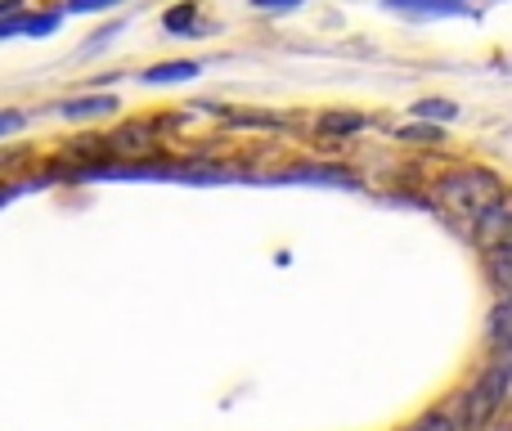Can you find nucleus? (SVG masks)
Here are the masks:
<instances>
[{"label": "nucleus", "mask_w": 512, "mask_h": 431, "mask_svg": "<svg viewBox=\"0 0 512 431\" xmlns=\"http://www.w3.org/2000/svg\"><path fill=\"white\" fill-rule=\"evenodd\" d=\"M194 5H189V0H185V5H176V9H167V14H162V27H167V32H180V36H189V32H194Z\"/></svg>", "instance_id": "obj_10"}, {"label": "nucleus", "mask_w": 512, "mask_h": 431, "mask_svg": "<svg viewBox=\"0 0 512 431\" xmlns=\"http://www.w3.org/2000/svg\"><path fill=\"white\" fill-rule=\"evenodd\" d=\"M387 9L409 18H459L472 14V0H387Z\"/></svg>", "instance_id": "obj_3"}, {"label": "nucleus", "mask_w": 512, "mask_h": 431, "mask_svg": "<svg viewBox=\"0 0 512 431\" xmlns=\"http://www.w3.org/2000/svg\"><path fill=\"white\" fill-rule=\"evenodd\" d=\"M108 108H117L113 95H86V99H68L59 113L68 117V122H86V117H99V113H108Z\"/></svg>", "instance_id": "obj_7"}, {"label": "nucleus", "mask_w": 512, "mask_h": 431, "mask_svg": "<svg viewBox=\"0 0 512 431\" xmlns=\"http://www.w3.org/2000/svg\"><path fill=\"white\" fill-rule=\"evenodd\" d=\"M54 27H59V14H9L0 23V36H50Z\"/></svg>", "instance_id": "obj_5"}, {"label": "nucleus", "mask_w": 512, "mask_h": 431, "mask_svg": "<svg viewBox=\"0 0 512 431\" xmlns=\"http://www.w3.org/2000/svg\"><path fill=\"white\" fill-rule=\"evenodd\" d=\"M414 431H454L450 423H445V418L441 414H432V418H423V423H418Z\"/></svg>", "instance_id": "obj_14"}, {"label": "nucleus", "mask_w": 512, "mask_h": 431, "mask_svg": "<svg viewBox=\"0 0 512 431\" xmlns=\"http://www.w3.org/2000/svg\"><path fill=\"white\" fill-rule=\"evenodd\" d=\"M108 5H117V0H68V14H95V9H108Z\"/></svg>", "instance_id": "obj_13"}, {"label": "nucleus", "mask_w": 512, "mask_h": 431, "mask_svg": "<svg viewBox=\"0 0 512 431\" xmlns=\"http://www.w3.org/2000/svg\"><path fill=\"white\" fill-rule=\"evenodd\" d=\"M414 113L418 117H427V122H454V117H459V108L450 104V99H423V104H414Z\"/></svg>", "instance_id": "obj_12"}, {"label": "nucleus", "mask_w": 512, "mask_h": 431, "mask_svg": "<svg viewBox=\"0 0 512 431\" xmlns=\"http://www.w3.org/2000/svg\"><path fill=\"white\" fill-rule=\"evenodd\" d=\"M490 342L512 346V297H504V306L490 315Z\"/></svg>", "instance_id": "obj_9"}, {"label": "nucleus", "mask_w": 512, "mask_h": 431, "mask_svg": "<svg viewBox=\"0 0 512 431\" xmlns=\"http://www.w3.org/2000/svg\"><path fill=\"white\" fill-rule=\"evenodd\" d=\"M490 270H495V283L504 297H512V243L490 247Z\"/></svg>", "instance_id": "obj_8"}, {"label": "nucleus", "mask_w": 512, "mask_h": 431, "mask_svg": "<svg viewBox=\"0 0 512 431\" xmlns=\"http://www.w3.org/2000/svg\"><path fill=\"white\" fill-rule=\"evenodd\" d=\"M252 5L256 9H270V14H274V9H297L301 0H252Z\"/></svg>", "instance_id": "obj_15"}, {"label": "nucleus", "mask_w": 512, "mask_h": 431, "mask_svg": "<svg viewBox=\"0 0 512 431\" xmlns=\"http://www.w3.org/2000/svg\"><path fill=\"white\" fill-rule=\"evenodd\" d=\"M477 243L481 247H504V243H512V216L499 203L490 207V212L477 216Z\"/></svg>", "instance_id": "obj_4"}, {"label": "nucleus", "mask_w": 512, "mask_h": 431, "mask_svg": "<svg viewBox=\"0 0 512 431\" xmlns=\"http://www.w3.org/2000/svg\"><path fill=\"white\" fill-rule=\"evenodd\" d=\"M504 391H508V360H499L495 369H490L486 378H481L477 387L468 391V427L486 423V418L495 414L499 405H504Z\"/></svg>", "instance_id": "obj_2"}, {"label": "nucleus", "mask_w": 512, "mask_h": 431, "mask_svg": "<svg viewBox=\"0 0 512 431\" xmlns=\"http://www.w3.org/2000/svg\"><path fill=\"white\" fill-rule=\"evenodd\" d=\"M18 122H23L18 113H5V122H0V135H14V131H18Z\"/></svg>", "instance_id": "obj_16"}, {"label": "nucleus", "mask_w": 512, "mask_h": 431, "mask_svg": "<svg viewBox=\"0 0 512 431\" xmlns=\"http://www.w3.org/2000/svg\"><path fill=\"white\" fill-rule=\"evenodd\" d=\"M508 391H512V355H508Z\"/></svg>", "instance_id": "obj_17"}, {"label": "nucleus", "mask_w": 512, "mask_h": 431, "mask_svg": "<svg viewBox=\"0 0 512 431\" xmlns=\"http://www.w3.org/2000/svg\"><path fill=\"white\" fill-rule=\"evenodd\" d=\"M319 131H324V135H346V131H364V117H360V113H328L324 122H319Z\"/></svg>", "instance_id": "obj_11"}, {"label": "nucleus", "mask_w": 512, "mask_h": 431, "mask_svg": "<svg viewBox=\"0 0 512 431\" xmlns=\"http://www.w3.org/2000/svg\"><path fill=\"white\" fill-rule=\"evenodd\" d=\"M441 203L454 207L459 216L477 220L481 212L499 203V185L486 176V171H459V176H445L441 180Z\"/></svg>", "instance_id": "obj_1"}, {"label": "nucleus", "mask_w": 512, "mask_h": 431, "mask_svg": "<svg viewBox=\"0 0 512 431\" xmlns=\"http://www.w3.org/2000/svg\"><path fill=\"white\" fill-rule=\"evenodd\" d=\"M198 63L194 59H180V63H158V68H149L144 72V81L149 86H171V81H189V77H198Z\"/></svg>", "instance_id": "obj_6"}]
</instances>
